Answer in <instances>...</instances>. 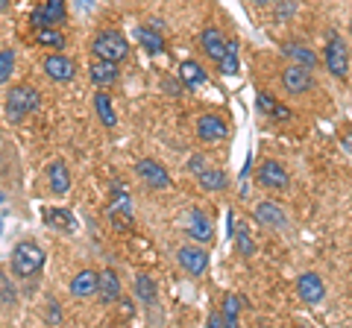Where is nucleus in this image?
I'll use <instances>...</instances> for the list:
<instances>
[{
  "label": "nucleus",
  "mask_w": 352,
  "mask_h": 328,
  "mask_svg": "<svg viewBox=\"0 0 352 328\" xmlns=\"http://www.w3.org/2000/svg\"><path fill=\"white\" fill-rule=\"evenodd\" d=\"M44 267V249L36 240H21L12 249V272L18 279H32Z\"/></svg>",
  "instance_id": "1"
},
{
  "label": "nucleus",
  "mask_w": 352,
  "mask_h": 328,
  "mask_svg": "<svg viewBox=\"0 0 352 328\" xmlns=\"http://www.w3.org/2000/svg\"><path fill=\"white\" fill-rule=\"evenodd\" d=\"M91 53L97 59H106V62H124L129 56V45H126V38L120 36L118 30H103V32H97L94 36Z\"/></svg>",
  "instance_id": "2"
},
{
  "label": "nucleus",
  "mask_w": 352,
  "mask_h": 328,
  "mask_svg": "<svg viewBox=\"0 0 352 328\" xmlns=\"http://www.w3.org/2000/svg\"><path fill=\"white\" fill-rule=\"evenodd\" d=\"M38 103H41V97L36 89H30V85H15L6 97V117L18 124V120H24L27 115L36 112Z\"/></svg>",
  "instance_id": "3"
},
{
  "label": "nucleus",
  "mask_w": 352,
  "mask_h": 328,
  "mask_svg": "<svg viewBox=\"0 0 352 328\" xmlns=\"http://www.w3.org/2000/svg\"><path fill=\"white\" fill-rule=\"evenodd\" d=\"M109 223H112L118 232H126L132 226V200L129 194L120 188V182L112 185V200H109Z\"/></svg>",
  "instance_id": "4"
},
{
  "label": "nucleus",
  "mask_w": 352,
  "mask_h": 328,
  "mask_svg": "<svg viewBox=\"0 0 352 328\" xmlns=\"http://www.w3.org/2000/svg\"><path fill=\"white\" fill-rule=\"evenodd\" d=\"M323 62L332 76H340V80H346L349 76V50L346 45L340 41L335 32H329V41H326V50H323Z\"/></svg>",
  "instance_id": "5"
},
{
  "label": "nucleus",
  "mask_w": 352,
  "mask_h": 328,
  "mask_svg": "<svg viewBox=\"0 0 352 328\" xmlns=\"http://www.w3.org/2000/svg\"><path fill=\"white\" fill-rule=\"evenodd\" d=\"M256 182L261 185V188H270V191H288L291 176L279 161L267 159V161H261V167L256 170Z\"/></svg>",
  "instance_id": "6"
},
{
  "label": "nucleus",
  "mask_w": 352,
  "mask_h": 328,
  "mask_svg": "<svg viewBox=\"0 0 352 328\" xmlns=\"http://www.w3.org/2000/svg\"><path fill=\"white\" fill-rule=\"evenodd\" d=\"M282 89L288 94H308L314 89V76L308 68H302V65H288V68L282 71Z\"/></svg>",
  "instance_id": "7"
},
{
  "label": "nucleus",
  "mask_w": 352,
  "mask_h": 328,
  "mask_svg": "<svg viewBox=\"0 0 352 328\" xmlns=\"http://www.w3.org/2000/svg\"><path fill=\"white\" fill-rule=\"evenodd\" d=\"M176 261H179V267L188 272V276H203V272L208 270V253L200 244L179 246V249H176Z\"/></svg>",
  "instance_id": "8"
},
{
  "label": "nucleus",
  "mask_w": 352,
  "mask_h": 328,
  "mask_svg": "<svg viewBox=\"0 0 352 328\" xmlns=\"http://www.w3.org/2000/svg\"><path fill=\"white\" fill-rule=\"evenodd\" d=\"M185 235H188L191 240H197V244H212L214 226L200 209H191L188 214H185Z\"/></svg>",
  "instance_id": "9"
},
{
  "label": "nucleus",
  "mask_w": 352,
  "mask_h": 328,
  "mask_svg": "<svg viewBox=\"0 0 352 328\" xmlns=\"http://www.w3.org/2000/svg\"><path fill=\"white\" fill-rule=\"evenodd\" d=\"M296 296H300L305 305H320L326 299V284L317 272H302L296 279Z\"/></svg>",
  "instance_id": "10"
},
{
  "label": "nucleus",
  "mask_w": 352,
  "mask_h": 328,
  "mask_svg": "<svg viewBox=\"0 0 352 328\" xmlns=\"http://www.w3.org/2000/svg\"><path fill=\"white\" fill-rule=\"evenodd\" d=\"M135 170H138L141 182L150 185V188H156V191L170 188V173L164 170L159 161H153V159H141V161L135 164Z\"/></svg>",
  "instance_id": "11"
},
{
  "label": "nucleus",
  "mask_w": 352,
  "mask_h": 328,
  "mask_svg": "<svg viewBox=\"0 0 352 328\" xmlns=\"http://www.w3.org/2000/svg\"><path fill=\"white\" fill-rule=\"evenodd\" d=\"M44 73H47L53 82H71L76 76V65L68 56H62V53H50V56L44 59Z\"/></svg>",
  "instance_id": "12"
},
{
  "label": "nucleus",
  "mask_w": 352,
  "mask_h": 328,
  "mask_svg": "<svg viewBox=\"0 0 352 328\" xmlns=\"http://www.w3.org/2000/svg\"><path fill=\"white\" fill-rule=\"evenodd\" d=\"M197 135H200L206 144H217V141H223L229 135V126L223 117L217 115H203L200 120H197Z\"/></svg>",
  "instance_id": "13"
},
{
  "label": "nucleus",
  "mask_w": 352,
  "mask_h": 328,
  "mask_svg": "<svg viewBox=\"0 0 352 328\" xmlns=\"http://www.w3.org/2000/svg\"><path fill=\"white\" fill-rule=\"evenodd\" d=\"M252 214H256V220H258L261 226H267V229H285V226H288V217H285L282 205H279V202H273V200L258 202Z\"/></svg>",
  "instance_id": "14"
},
{
  "label": "nucleus",
  "mask_w": 352,
  "mask_h": 328,
  "mask_svg": "<svg viewBox=\"0 0 352 328\" xmlns=\"http://www.w3.org/2000/svg\"><path fill=\"white\" fill-rule=\"evenodd\" d=\"M97 288H100V272L94 270H80L76 276L71 279V296L74 299H88L94 296Z\"/></svg>",
  "instance_id": "15"
},
{
  "label": "nucleus",
  "mask_w": 352,
  "mask_h": 328,
  "mask_svg": "<svg viewBox=\"0 0 352 328\" xmlns=\"http://www.w3.org/2000/svg\"><path fill=\"white\" fill-rule=\"evenodd\" d=\"M200 45H203V50H206V56H208V59H214V62L223 59V56H226V50H229V41L223 38V32L214 30V27H206V30H203Z\"/></svg>",
  "instance_id": "16"
},
{
  "label": "nucleus",
  "mask_w": 352,
  "mask_h": 328,
  "mask_svg": "<svg viewBox=\"0 0 352 328\" xmlns=\"http://www.w3.org/2000/svg\"><path fill=\"white\" fill-rule=\"evenodd\" d=\"M30 21L36 27H59L65 21V0H47V6L36 9Z\"/></svg>",
  "instance_id": "17"
},
{
  "label": "nucleus",
  "mask_w": 352,
  "mask_h": 328,
  "mask_svg": "<svg viewBox=\"0 0 352 328\" xmlns=\"http://www.w3.org/2000/svg\"><path fill=\"white\" fill-rule=\"evenodd\" d=\"M47 185H50V191L53 194H59V196H65L71 191V170H68V164L65 161H50L47 164Z\"/></svg>",
  "instance_id": "18"
},
{
  "label": "nucleus",
  "mask_w": 352,
  "mask_h": 328,
  "mask_svg": "<svg viewBox=\"0 0 352 328\" xmlns=\"http://www.w3.org/2000/svg\"><path fill=\"white\" fill-rule=\"evenodd\" d=\"M282 53L288 56L294 65H302V68H317V53L308 50L305 45H300V41H288V45H282Z\"/></svg>",
  "instance_id": "19"
},
{
  "label": "nucleus",
  "mask_w": 352,
  "mask_h": 328,
  "mask_svg": "<svg viewBox=\"0 0 352 328\" xmlns=\"http://www.w3.org/2000/svg\"><path fill=\"white\" fill-rule=\"evenodd\" d=\"M88 73H91V82H94V85H100V89H109V85L118 82V62L97 59Z\"/></svg>",
  "instance_id": "20"
},
{
  "label": "nucleus",
  "mask_w": 352,
  "mask_h": 328,
  "mask_svg": "<svg viewBox=\"0 0 352 328\" xmlns=\"http://www.w3.org/2000/svg\"><path fill=\"white\" fill-rule=\"evenodd\" d=\"M44 223L50 229H59L65 235H74L76 232V220L68 209H44Z\"/></svg>",
  "instance_id": "21"
},
{
  "label": "nucleus",
  "mask_w": 352,
  "mask_h": 328,
  "mask_svg": "<svg viewBox=\"0 0 352 328\" xmlns=\"http://www.w3.org/2000/svg\"><path fill=\"white\" fill-rule=\"evenodd\" d=\"M97 293H100V299L109 305V302H118L120 296V279L115 270H103L100 272V288H97Z\"/></svg>",
  "instance_id": "22"
},
{
  "label": "nucleus",
  "mask_w": 352,
  "mask_h": 328,
  "mask_svg": "<svg viewBox=\"0 0 352 328\" xmlns=\"http://www.w3.org/2000/svg\"><path fill=\"white\" fill-rule=\"evenodd\" d=\"M197 182H200L206 191H212V194L214 191H226V185H229L223 170H200L197 173Z\"/></svg>",
  "instance_id": "23"
},
{
  "label": "nucleus",
  "mask_w": 352,
  "mask_h": 328,
  "mask_svg": "<svg viewBox=\"0 0 352 328\" xmlns=\"http://www.w3.org/2000/svg\"><path fill=\"white\" fill-rule=\"evenodd\" d=\"M94 108H97V115H100V120H103L109 129H115V126H118L115 108H112V100H109V94H106V91H97V94H94Z\"/></svg>",
  "instance_id": "24"
},
{
  "label": "nucleus",
  "mask_w": 352,
  "mask_h": 328,
  "mask_svg": "<svg viewBox=\"0 0 352 328\" xmlns=\"http://www.w3.org/2000/svg\"><path fill=\"white\" fill-rule=\"evenodd\" d=\"M36 41H38L41 47H50V50H62L65 47V36H62L56 27H38Z\"/></svg>",
  "instance_id": "25"
},
{
  "label": "nucleus",
  "mask_w": 352,
  "mask_h": 328,
  "mask_svg": "<svg viewBox=\"0 0 352 328\" xmlns=\"http://www.w3.org/2000/svg\"><path fill=\"white\" fill-rule=\"evenodd\" d=\"M179 76H182V82L188 85V89H197V85L206 82V71L197 62H182L179 65Z\"/></svg>",
  "instance_id": "26"
},
{
  "label": "nucleus",
  "mask_w": 352,
  "mask_h": 328,
  "mask_svg": "<svg viewBox=\"0 0 352 328\" xmlns=\"http://www.w3.org/2000/svg\"><path fill=\"white\" fill-rule=\"evenodd\" d=\"M135 36H138L141 45H144V47L153 53V56H159V53H164V38H162V32H153V30H147V27H141V30L135 32Z\"/></svg>",
  "instance_id": "27"
},
{
  "label": "nucleus",
  "mask_w": 352,
  "mask_h": 328,
  "mask_svg": "<svg viewBox=\"0 0 352 328\" xmlns=\"http://www.w3.org/2000/svg\"><path fill=\"white\" fill-rule=\"evenodd\" d=\"M135 293H138V299H141V302L153 305V302H156V281L141 272V276L135 279Z\"/></svg>",
  "instance_id": "28"
},
{
  "label": "nucleus",
  "mask_w": 352,
  "mask_h": 328,
  "mask_svg": "<svg viewBox=\"0 0 352 328\" xmlns=\"http://www.w3.org/2000/svg\"><path fill=\"white\" fill-rule=\"evenodd\" d=\"M232 237H235V246H238V253L241 255H256V244H252V237L247 235V226H235V232H232Z\"/></svg>",
  "instance_id": "29"
},
{
  "label": "nucleus",
  "mask_w": 352,
  "mask_h": 328,
  "mask_svg": "<svg viewBox=\"0 0 352 328\" xmlns=\"http://www.w3.org/2000/svg\"><path fill=\"white\" fill-rule=\"evenodd\" d=\"M241 308H244V299L241 296H226L223 299V316H226V325H238V314H241Z\"/></svg>",
  "instance_id": "30"
},
{
  "label": "nucleus",
  "mask_w": 352,
  "mask_h": 328,
  "mask_svg": "<svg viewBox=\"0 0 352 328\" xmlns=\"http://www.w3.org/2000/svg\"><path fill=\"white\" fill-rule=\"evenodd\" d=\"M220 71L229 73V76H235V73H238V41H229L226 56L220 59Z\"/></svg>",
  "instance_id": "31"
},
{
  "label": "nucleus",
  "mask_w": 352,
  "mask_h": 328,
  "mask_svg": "<svg viewBox=\"0 0 352 328\" xmlns=\"http://www.w3.org/2000/svg\"><path fill=\"white\" fill-rule=\"evenodd\" d=\"M15 71V56L12 50H0V82H6Z\"/></svg>",
  "instance_id": "32"
},
{
  "label": "nucleus",
  "mask_w": 352,
  "mask_h": 328,
  "mask_svg": "<svg viewBox=\"0 0 352 328\" xmlns=\"http://www.w3.org/2000/svg\"><path fill=\"white\" fill-rule=\"evenodd\" d=\"M0 305H15V288L3 270H0Z\"/></svg>",
  "instance_id": "33"
},
{
  "label": "nucleus",
  "mask_w": 352,
  "mask_h": 328,
  "mask_svg": "<svg viewBox=\"0 0 352 328\" xmlns=\"http://www.w3.org/2000/svg\"><path fill=\"white\" fill-rule=\"evenodd\" d=\"M256 106H258L261 115H273V106H276V100H273L267 91H258V94H256Z\"/></svg>",
  "instance_id": "34"
},
{
  "label": "nucleus",
  "mask_w": 352,
  "mask_h": 328,
  "mask_svg": "<svg viewBox=\"0 0 352 328\" xmlns=\"http://www.w3.org/2000/svg\"><path fill=\"white\" fill-rule=\"evenodd\" d=\"M294 12H296L294 0H276V21H288Z\"/></svg>",
  "instance_id": "35"
},
{
  "label": "nucleus",
  "mask_w": 352,
  "mask_h": 328,
  "mask_svg": "<svg viewBox=\"0 0 352 328\" xmlns=\"http://www.w3.org/2000/svg\"><path fill=\"white\" fill-rule=\"evenodd\" d=\"M188 170H191V173L206 170V156H197V152H194V156L188 159Z\"/></svg>",
  "instance_id": "36"
},
{
  "label": "nucleus",
  "mask_w": 352,
  "mask_h": 328,
  "mask_svg": "<svg viewBox=\"0 0 352 328\" xmlns=\"http://www.w3.org/2000/svg\"><path fill=\"white\" fill-rule=\"evenodd\" d=\"M273 120H288L291 117V108L288 106H282L279 100H276V106H273V115H270Z\"/></svg>",
  "instance_id": "37"
},
{
  "label": "nucleus",
  "mask_w": 352,
  "mask_h": 328,
  "mask_svg": "<svg viewBox=\"0 0 352 328\" xmlns=\"http://www.w3.org/2000/svg\"><path fill=\"white\" fill-rule=\"evenodd\" d=\"M208 325H212V328L226 325V316H223V311H212V314H208Z\"/></svg>",
  "instance_id": "38"
},
{
  "label": "nucleus",
  "mask_w": 352,
  "mask_h": 328,
  "mask_svg": "<svg viewBox=\"0 0 352 328\" xmlns=\"http://www.w3.org/2000/svg\"><path fill=\"white\" fill-rule=\"evenodd\" d=\"M344 147L352 152V135H344Z\"/></svg>",
  "instance_id": "39"
},
{
  "label": "nucleus",
  "mask_w": 352,
  "mask_h": 328,
  "mask_svg": "<svg viewBox=\"0 0 352 328\" xmlns=\"http://www.w3.org/2000/svg\"><path fill=\"white\" fill-rule=\"evenodd\" d=\"M250 3H252V6H267L270 0H250Z\"/></svg>",
  "instance_id": "40"
},
{
  "label": "nucleus",
  "mask_w": 352,
  "mask_h": 328,
  "mask_svg": "<svg viewBox=\"0 0 352 328\" xmlns=\"http://www.w3.org/2000/svg\"><path fill=\"white\" fill-rule=\"evenodd\" d=\"M9 6V0H0V12H3V9Z\"/></svg>",
  "instance_id": "41"
}]
</instances>
